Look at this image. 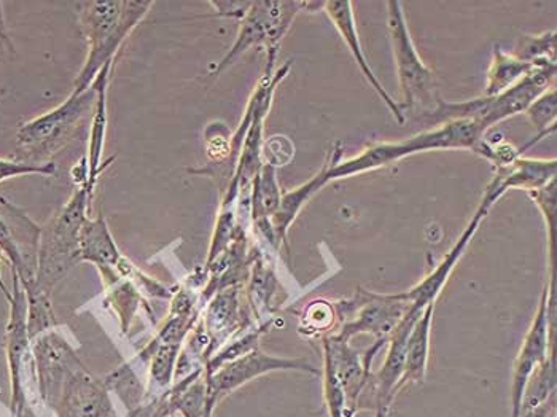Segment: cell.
I'll return each instance as SVG.
<instances>
[{"mask_svg": "<svg viewBox=\"0 0 557 417\" xmlns=\"http://www.w3.org/2000/svg\"><path fill=\"white\" fill-rule=\"evenodd\" d=\"M30 347L37 395L53 417H119L104 379L85 367L58 327L34 338Z\"/></svg>", "mask_w": 557, "mask_h": 417, "instance_id": "1", "label": "cell"}, {"mask_svg": "<svg viewBox=\"0 0 557 417\" xmlns=\"http://www.w3.org/2000/svg\"><path fill=\"white\" fill-rule=\"evenodd\" d=\"M486 137V133L476 123L469 120L445 123L422 131L408 139L398 143H373L364 147L357 157L342 160V148L330 154L329 182L352 177L368 171L387 168L416 154L430 150H470L474 151L478 144Z\"/></svg>", "mask_w": 557, "mask_h": 417, "instance_id": "2", "label": "cell"}, {"mask_svg": "<svg viewBox=\"0 0 557 417\" xmlns=\"http://www.w3.org/2000/svg\"><path fill=\"white\" fill-rule=\"evenodd\" d=\"M153 2H128V0H110V2L77 3L81 26L88 42V57L81 74L74 82V95L85 93L99 72L115 61L123 42L128 39L134 27L146 19Z\"/></svg>", "mask_w": 557, "mask_h": 417, "instance_id": "3", "label": "cell"}, {"mask_svg": "<svg viewBox=\"0 0 557 417\" xmlns=\"http://www.w3.org/2000/svg\"><path fill=\"white\" fill-rule=\"evenodd\" d=\"M95 193L81 185L63 209L40 231L36 285L26 293L27 302L51 299L54 289L67 272L81 263V231Z\"/></svg>", "mask_w": 557, "mask_h": 417, "instance_id": "4", "label": "cell"}, {"mask_svg": "<svg viewBox=\"0 0 557 417\" xmlns=\"http://www.w3.org/2000/svg\"><path fill=\"white\" fill-rule=\"evenodd\" d=\"M98 88L92 84L82 95L71 93L63 105L24 123L16 133V147L24 163L45 164L51 155L60 151L71 140L78 123L96 105Z\"/></svg>", "mask_w": 557, "mask_h": 417, "instance_id": "5", "label": "cell"}, {"mask_svg": "<svg viewBox=\"0 0 557 417\" xmlns=\"http://www.w3.org/2000/svg\"><path fill=\"white\" fill-rule=\"evenodd\" d=\"M302 9H305V2H294V0L290 2H282V0L252 2L249 12L240 22L235 44L215 65L212 74L219 75L252 48H264L268 65H276L278 47Z\"/></svg>", "mask_w": 557, "mask_h": 417, "instance_id": "6", "label": "cell"}, {"mask_svg": "<svg viewBox=\"0 0 557 417\" xmlns=\"http://www.w3.org/2000/svg\"><path fill=\"white\" fill-rule=\"evenodd\" d=\"M387 27L405 109L435 107L436 99L440 98L435 91V72L424 63L421 54L418 53V48L412 42L411 33H409L404 5L398 0L387 2Z\"/></svg>", "mask_w": 557, "mask_h": 417, "instance_id": "7", "label": "cell"}, {"mask_svg": "<svg viewBox=\"0 0 557 417\" xmlns=\"http://www.w3.org/2000/svg\"><path fill=\"white\" fill-rule=\"evenodd\" d=\"M339 317V340L352 341L359 334H370L374 341L387 343L394 330L411 309L400 293H377L359 289L352 298L335 303Z\"/></svg>", "mask_w": 557, "mask_h": 417, "instance_id": "8", "label": "cell"}, {"mask_svg": "<svg viewBox=\"0 0 557 417\" xmlns=\"http://www.w3.org/2000/svg\"><path fill=\"white\" fill-rule=\"evenodd\" d=\"M13 289L5 330L7 364L10 373V412L15 416L30 405L29 378L34 376L33 341L27 329V296L18 275L12 271Z\"/></svg>", "mask_w": 557, "mask_h": 417, "instance_id": "9", "label": "cell"}, {"mask_svg": "<svg viewBox=\"0 0 557 417\" xmlns=\"http://www.w3.org/2000/svg\"><path fill=\"white\" fill-rule=\"evenodd\" d=\"M276 371H298V373L321 376V370L309 364L306 358L274 357L257 347L222 365L214 373L205 375L206 385H208L209 415H214L215 406L247 382L260 376L276 373Z\"/></svg>", "mask_w": 557, "mask_h": 417, "instance_id": "10", "label": "cell"}, {"mask_svg": "<svg viewBox=\"0 0 557 417\" xmlns=\"http://www.w3.org/2000/svg\"><path fill=\"white\" fill-rule=\"evenodd\" d=\"M40 231L42 229L22 209L0 195V252L18 275L26 293L33 292L36 285Z\"/></svg>", "mask_w": 557, "mask_h": 417, "instance_id": "11", "label": "cell"}, {"mask_svg": "<svg viewBox=\"0 0 557 417\" xmlns=\"http://www.w3.org/2000/svg\"><path fill=\"white\" fill-rule=\"evenodd\" d=\"M553 351H556V333L552 332V323H549L548 287H545L540 296L534 319L522 341L521 349L515 358L513 373H511L510 417H521L525 388Z\"/></svg>", "mask_w": 557, "mask_h": 417, "instance_id": "12", "label": "cell"}, {"mask_svg": "<svg viewBox=\"0 0 557 417\" xmlns=\"http://www.w3.org/2000/svg\"><path fill=\"white\" fill-rule=\"evenodd\" d=\"M500 198V193H497V188H494V184L491 182L487 185L486 193H484L483 201L478 206L476 212L473 213L472 220L467 223L466 230L457 237L456 243L450 247L446 257L421 282H418L414 287L409 289L407 292H400L401 298L407 299L412 309L424 311L429 305L436 303L438 296L445 291L450 274L456 270L457 263L466 254L467 247L472 243L481 222L486 219L491 208Z\"/></svg>", "mask_w": 557, "mask_h": 417, "instance_id": "13", "label": "cell"}, {"mask_svg": "<svg viewBox=\"0 0 557 417\" xmlns=\"http://www.w3.org/2000/svg\"><path fill=\"white\" fill-rule=\"evenodd\" d=\"M239 291L240 285L223 289L205 305L206 309L199 323L211 341V357L237 334L252 327L240 305Z\"/></svg>", "mask_w": 557, "mask_h": 417, "instance_id": "14", "label": "cell"}, {"mask_svg": "<svg viewBox=\"0 0 557 417\" xmlns=\"http://www.w3.org/2000/svg\"><path fill=\"white\" fill-rule=\"evenodd\" d=\"M322 10L325 12V15L329 16L333 26L336 27V30H338L343 42L349 48L354 61L359 65L360 72H362L363 77L367 78L368 84H370L371 88L376 91V95L383 99L384 105L391 110L398 125H404V123L407 122L404 110H401L400 105L395 102V99L388 95L386 88L381 84L373 69H371L370 63H368L367 57H364L362 44H360L359 30H357L352 2H347V0H344V2H323Z\"/></svg>", "mask_w": 557, "mask_h": 417, "instance_id": "15", "label": "cell"}, {"mask_svg": "<svg viewBox=\"0 0 557 417\" xmlns=\"http://www.w3.org/2000/svg\"><path fill=\"white\" fill-rule=\"evenodd\" d=\"M281 198L282 189L277 181V169L263 163L260 172L253 179L252 189H250V219H252L257 233L274 250L281 246L271 229V217L276 213Z\"/></svg>", "mask_w": 557, "mask_h": 417, "instance_id": "16", "label": "cell"}, {"mask_svg": "<svg viewBox=\"0 0 557 417\" xmlns=\"http://www.w3.org/2000/svg\"><path fill=\"white\" fill-rule=\"evenodd\" d=\"M557 172L556 158L540 160V158L518 157L508 168L497 169L493 179L497 192L502 196L508 189H524L531 193L555 181Z\"/></svg>", "mask_w": 557, "mask_h": 417, "instance_id": "17", "label": "cell"}, {"mask_svg": "<svg viewBox=\"0 0 557 417\" xmlns=\"http://www.w3.org/2000/svg\"><path fill=\"white\" fill-rule=\"evenodd\" d=\"M110 69L112 64L106 65L92 84L98 88V98H96L95 115H92L91 133H89L88 147V182L86 187L89 192L95 193L96 184H98L99 175L108 168L112 160L102 161V151L106 146V133H108V85L110 77Z\"/></svg>", "mask_w": 557, "mask_h": 417, "instance_id": "18", "label": "cell"}, {"mask_svg": "<svg viewBox=\"0 0 557 417\" xmlns=\"http://www.w3.org/2000/svg\"><path fill=\"white\" fill-rule=\"evenodd\" d=\"M81 257L82 261L96 265L101 274L116 270L125 260L110 234L104 217L99 216L98 219L86 217L81 231Z\"/></svg>", "mask_w": 557, "mask_h": 417, "instance_id": "19", "label": "cell"}, {"mask_svg": "<svg viewBox=\"0 0 557 417\" xmlns=\"http://www.w3.org/2000/svg\"><path fill=\"white\" fill-rule=\"evenodd\" d=\"M329 168L330 157L314 177L309 179L300 187L282 193L281 205H278L276 213L271 217V229L274 231L278 246L287 244L288 230L294 225L297 217L300 216L302 208L311 201L312 196L318 195L326 184H330L329 177H326Z\"/></svg>", "mask_w": 557, "mask_h": 417, "instance_id": "20", "label": "cell"}, {"mask_svg": "<svg viewBox=\"0 0 557 417\" xmlns=\"http://www.w3.org/2000/svg\"><path fill=\"white\" fill-rule=\"evenodd\" d=\"M435 305H429L421 314L408 336L407 360L401 379V389L408 384H422L428 378L430 361V340H432L433 314Z\"/></svg>", "mask_w": 557, "mask_h": 417, "instance_id": "21", "label": "cell"}, {"mask_svg": "<svg viewBox=\"0 0 557 417\" xmlns=\"http://www.w3.org/2000/svg\"><path fill=\"white\" fill-rule=\"evenodd\" d=\"M535 68L536 63L518 60L513 53H507L504 48L495 45L483 96L491 98V96L502 95L522 78L528 77Z\"/></svg>", "mask_w": 557, "mask_h": 417, "instance_id": "22", "label": "cell"}, {"mask_svg": "<svg viewBox=\"0 0 557 417\" xmlns=\"http://www.w3.org/2000/svg\"><path fill=\"white\" fill-rule=\"evenodd\" d=\"M556 351L549 354L545 364L535 371L525 388L522 398L521 417L534 412L556 396Z\"/></svg>", "mask_w": 557, "mask_h": 417, "instance_id": "23", "label": "cell"}, {"mask_svg": "<svg viewBox=\"0 0 557 417\" xmlns=\"http://www.w3.org/2000/svg\"><path fill=\"white\" fill-rule=\"evenodd\" d=\"M106 385L110 392H115L119 398L125 403L128 412L139 408L147 402V385L140 381L131 364L116 368L113 373L104 378Z\"/></svg>", "mask_w": 557, "mask_h": 417, "instance_id": "24", "label": "cell"}, {"mask_svg": "<svg viewBox=\"0 0 557 417\" xmlns=\"http://www.w3.org/2000/svg\"><path fill=\"white\" fill-rule=\"evenodd\" d=\"M524 115L528 116L529 122L535 130V136L532 139H535L536 143L555 134L557 119L556 86L535 99L525 110Z\"/></svg>", "mask_w": 557, "mask_h": 417, "instance_id": "25", "label": "cell"}, {"mask_svg": "<svg viewBox=\"0 0 557 417\" xmlns=\"http://www.w3.org/2000/svg\"><path fill=\"white\" fill-rule=\"evenodd\" d=\"M338 322L339 317L335 303L315 299V302L309 303L302 314L300 332L306 334L325 333L323 338L332 336L333 329L338 332Z\"/></svg>", "mask_w": 557, "mask_h": 417, "instance_id": "26", "label": "cell"}, {"mask_svg": "<svg viewBox=\"0 0 557 417\" xmlns=\"http://www.w3.org/2000/svg\"><path fill=\"white\" fill-rule=\"evenodd\" d=\"M556 30H546L542 34L519 37L513 54L525 63H539V61L556 63Z\"/></svg>", "mask_w": 557, "mask_h": 417, "instance_id": "27", "label": "cell"}, {"mask_svg": "<svg viewBox=\"0 0 557 417\" xmlns=\"http://www.w3.org/2000/svg\"><path fill=\"white\" fill-rule=\"evenodd\" d=\"M536 208L545 219L546 233H548L549 257H552V270L555 271L556 222H557V184L549 182L545 187L528 193Z\"/></svg>", "mask_w": 557, "mask_h": 417, "instance_id": "28", "label": "cell"}, {"mask_svg": "<svg viewBox=\"0 0 557 417\" xmlns=\"http://www.w3.org/2000/svg\"><path fill=\"white\" fill-rule=\"evenodd\" d=\"M295 155L294 144L285 136H273L264 140L261 157L263 163L270 164L273 168H282L290 163Z\"/></svg>", "mask_w": 557, "mask_h": 417, "instance_id": "29", "label": "cell"}, {"mask_svg": "<svg viewBox=\"0 0 557 417\" xmlns=\"http://www.w3.org/2000/svg\"><path fill=\"white\" fill-rule=\"evenodd\" d=\"M54 172H57V167L51 161L45 164H33L0 158V184L10 179L26 177V175H53Z\"/></svg>", "mask_w": 557, "mask_h": 417, "instance_id": "30", "label": "cell"}, {"mask_svg": "<svg viewBox=\"0 0 557 417\" xmlns=\"http://www.w3.org/2000/svg\"><path fill=\"white\" fill-rule=\"evenodd\" d=\"M126 417H181L172 413L168 406L166 396L161 395L158 398L147 400L139 408L129 412Z\"/></svg>", "mask_w": 557, "mask_h": 417, "instance_id": "31", "label": "cell"}, {"mask_svg": "<svg viewBox=\"0 0 557 417\" xmlns=\"http://www.w3.org/2000/svg\"><path fill=\"white\" fill-rule=\"evenodd\" d=\"M209 5L215 10L216 16H222V19H235L240 20L243 22L244 16L249 12L250 5L252 2H220V0H214V2H209Z\"/></svg>", "mask_w": 557, "mask_h": 417, "instance_id": "32", "label": "cell"}, {"mask_svg": "<svg viewBox=\"0 0 557 417\" xmlns=\"http://www.w3.org/2000/svg\"><path fill=\"white\" fill-rule=\"evenodd\" d=\"M524 417H556V396Z\"/></svg>", "mask_w": 557, "mask_h": 417, "instance_id": "33", "label": "cell"}, {"mask_svg": "<svg viewBox=\"0 0 557 417\" xmlns=\"http://www.w3.org/2000/svg\"><path fill=\"white\" fill-rule=\"evenodd\" d=\"M0 45L13 51V45L10 42V37L5 29V22H3L2 3H0Z\"/></svg>", "mask_w": 557, "mask_h": 417, "instance_id": "34", "label": "cell"}, {"mask_svg": "<svg viewBox=\"0 0 557 417\" xmlns=\"http://www.w3.org/2000/svg\"><path fill=\"white\" fill-rule=\"evenodd\" d=\"M13 417H42L39 415V412H37L36 406L30 403V405H27L26 408H23L22 412L16 413Z\"/></svg>", "mask_w": 557, "mask_h": 417, "instance_id": "35", "label": "cell"}, {"mask_svg": "<svg viewBox=\"0 0 557 417\" xmlns=\"http://www.w3.org/2000/svg\"><path fill=\"white\" fill-rule=\"evenodd\" d=\"M0 260H2V252H0ZM0 292L3 293V296H5L7 302L10 303V299H12V291H9V287H7L5 281H3L2 272H0Z\"/></svg>", "mask_w": 557, "mask_h": 417, "instance_id": "36", "label": "cell"}]
</instances>
